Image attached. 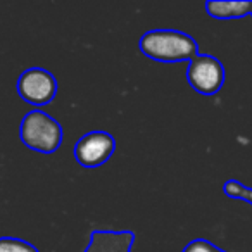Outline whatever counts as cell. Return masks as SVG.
I'll list each match as a JSON object with an SVG mask.
<instances>
[{
  "label": "cell",
  "instance_id": "obj_7",
  "mask_svg": "<svg viewBox=\"0 0 252 252\" xmlns=\"http://www.w3.org/2000/svg\"><path fill=\"white\" fill-rule=\"evenodd\" d=\"M252 2H223V0H209L206 2V12L209 18L228 21V19H242L245 16H251Z\"/></svg>",
  "mask_w": 252,
  "mask_h": 252
},
{
  "label": "cell",
  "instance_id": "obj_10",
  "mask_svg": "<svg viewBox=\"0 0 252 252\" xmlns=\"http://www.w3.org/2000/svg\"><path fill=\"white\" fill-rule=\"evenodd\" d=\"M182 252H226V251L220 249L216 244L206 240V238H195V240L189 242V244L183 247Z\"/></svg>",
  "mask_w": 252,
  "mask_h": 252
},
{
  "label": "cell",
  "instance_id": "obj_4",
  "mask_svg": "<svg viewBox=\"0 0 252 252\" xmlns=\"http://www.w3.org/2000/svg\"><path fill=\"white\" fill-rule=\"evenodd\" d=\"M18 94L32 105H47L57 95V80L43 67H30L18 78Z\"/></svg>",
  "mask_w": 252,
  "mask_h": 252
},
{
  "label": "cell",
  "instance_id": "obj_11",
  "mask_svg": "<svg viewBox=\"0 0 252 252\" xmlns=\"http://www.w3.org/2000/svg\"><path fill=\"white\" fill-rule=\"evenodd\" d=\"M251 18H252V11H251Z\"/></svg>",
  "mask_w": 252,
  "mask_h": 252
},
{
  "label": "cell",
  "instance_id": "obj_5",
  "mask_svg": "<svg viewBox=\"0 0 252 252\" xmlns=\"http://www.w3.org/2000/svg\"><path fill=\"white\" fill-rule=\"evenodd\" d=\"M116 151V138L104 130L85 133L74 145V159L87 169L100 168L112 158Z\"/></svg>",
  "mask_w": 252,
  "mask_h": 252
},
{
  "label": "cell",
  "instance_id": "obj_6",
  "mask_svg": "<svg viewBox=\"0 0 252 252\" xmlns=\"http://www.w3.org/2000/svg\"><path fill=\"white\" fill-rule=\"evenodd\" d=\"M133 242L135 231L131 230H95L83 252H131Z\"/></svg>",
  "mask_w": 252,
  "mask_h": 252
},
{
  "label": "cell",
  "instance_id": "obj_8",
  "mask_svg": "<svg viewBox=\"0 0 252 252\" xmlns=\"http://www.w3.org/2000/svg\"><path fill=\"white\" fill-rule=\"evenodd\" d=\"M223 192H224V195L230 197V199L244 200V202H247L252 206V189L251 187L242 185V183L237 182V180H228V182H224Z\"/></svg>",
  "mask_w": 252,
  "mask_h": 252
},
{
  "label": "cell",
  "instance_id": "obj_9",
  "mask_svg": "<svg viewBox=\"0 0 252 252\" xmlns=\"http://www.w3.org/2000/svg\"><path fill=\"white\" fill-rule=\"evenodd\" d=\"M0 252H40L33 244L16 237H0Z\"/></svg>",
  "mask_w": 252,
  "mask_h": 252
},
{
  "label": "cell",
  "instance_id": "obj_3",
  "mask_svg": "<svg viewBox=\"0 0 252 252\" xmlns=\"http://www.w3.org/2000/svg\"><path fill=\"white\" fill-rule=\"evenodd\" d=\"M187 81L200 95H216L224 83V66L218 57L209 54H197L189 63Z\"/></svg>",
  "mask_w": 252,
  "mask_h": 252
},
{
  "label": "cell",
  "instance_id": "obj_2",
  "mask_svg": "<svg viewBox=\"0 0 252 252\" xmlns=\"http://www.w3.org/2000/svg\"><path fill=\"white\" fill-rule=\"evenodd\" d=\"M19 137L28 149L40 154H54L63 144V126L43 111H30L21 119Z\"/></svg>",
  "mask_w": 252,
  "mask_h": 252
},
{
  "label": "cell",
  "instance_id": "obj_1",
  "mask_svg": "<svg viewBox=\"0 0 252 252\" xmlns=\"http://www.w3.org/2000/svg\"><path fill=\"white\" fill-rule=\"evenodd\" d=\"M138 50L158 63L175 64L192 61L199 54L197 42L178 30H151L138 40Z\"/></svg>",
  "mask_w": 252,
  "mask_h": 252
}]
</instances>
